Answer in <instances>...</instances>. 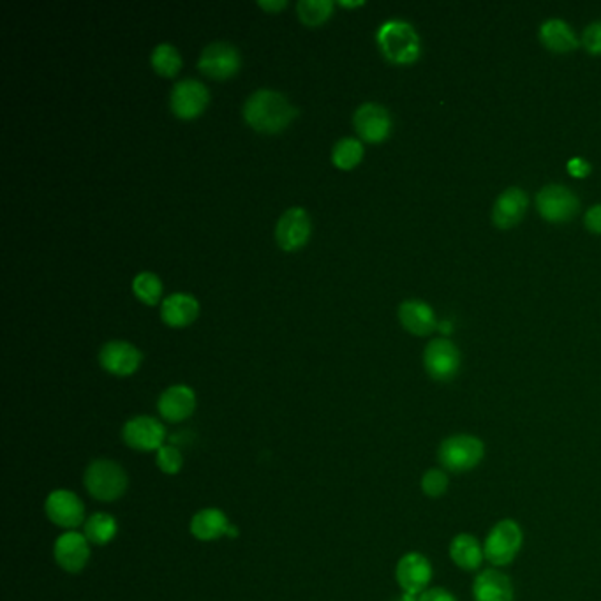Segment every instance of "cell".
Listing matches in <instances>:
<instances>
[{"label":"cell","mask_w":601,"mask_h":601,"mask_svg":"<svg viewBox=\"0 0 601 601\" xmlns=\"http://www.w3.org/2000/svg\"><path fill=\"white\" fill-rule=\"evenodd\" d=\"M332 11H334L332 0H300L297 4V13L301 21L310 27L326 21Z\"/></svg>","instance_id":"obj_29"},{"label":"cell","mask_w":601,"mask_h":601,"mask_svg":"<svg viewBox=\"0 0 601 601\" xmlns=\"http://www.w3.org/2000/svg\"><path fill=\"white\" fill-rule=\"evenodd\" d=\"M423 365L427 374L437 383L452 381L461 368V353L448 339H434L427 344L423 353Z\"/></svg>","instance_id":"obj_8"},{"label":"cell","mask_w":601,"mask_h":601,"mask_svg":"<svg viewBox=\"0 0 601 601\" xmlns=\"http://www.w3.org/2000/svg\"><path fill=\"white\" fill-rule=\"evenodd\" d=\"M363 157V145L360 140L346 136L341 138L332 150V161L341 170H351L355 168Z\"/></svg>","instance_id":"obj_26"},{"label":"cell","mask_w":601,"mask_h":601,"mask_svg":"<svg viewBox=\"0 0 601 601\" xmlns=\"http://www.w3.org/2000/svg\"><path fill=\"white\" fill-rule=\"evenodd\" d=\"M541 217L550 223H568L579 212V198L564 185H546L537 196Z\"/></svg>","instance_id":"obj_12"},{"label":"cell","mask_w":601,"mask_h":601,"mask_svg":"<svg viewBox=\"0 0 601 601\" xmlns=\"http://www.w3.org/2000/svg\"><path fill=\"white\" fill-rule=\"evenodd\" d=\"M448 485H450L448 473L443 468L427 470L420 480L421 492L430 499H437L444 495L448 490Z\"/></svg>","instance_id":"obj_31"},{"label":"cell","mask_w":601,"mask_h":601,"mask_svg":"<svg viewBox=\"0 0 601 601\" xmlns=\"http://www.w3.org/2000/svg\"><path fill=\"white\" fill-rule=\"evenodd\" d=\"M419 601H457V598L444 588H428L419 597Z\"/></svg>","instance_id":"obj_33"},{"label":"cell","mask_w":601,"mask_h":601,"mask_svg":"<svg viewBox=\"0 0 601 601\" xmlns=\"http://www.w3.org/2000/svg\"><path fill=\"white\" fill-rule=\"evenodd\" d=\"M399 319L402 326L413 335H430L436 330V316L428 303L421 300H406L399 307Z\"/></svg>","instance_id":"obj_22"},{"label":"cell","mask_w":601,"mask_h":601,"mask_svg":"<svg viewBox=\"0 0 601 601\" xmlns=\"http://www.w3.org/2000/svg\"><path fill=\"white\" fill-rule=\"evenodd\" d=\"M141 351L125 341H108L99 350L101 367L114 376H131L141 365Z\"/></svg>","instance_id":"obj_15"},{"label":"cell","mask_w":601,"mask_h":601,"mask_svg":"<svg viewBox=\"0 0 601 601\" xmlns=\"http://www.w3.org/2000/svg\"><path fill=\"white\" fill-rule=\"evenodd\" d=\"M241 63V52L235 45L228 41H214L203 48L198 59V69L214 80H226L237 74Z\"/></svg>","instance_id":"obj_9"},{"label":"cell","mask_w":601,"mask_h":601,"mask_svg":"<svg viewBox=\"0 0 601 601\" xmlns=\"http://www.w3.org/2000/svg\"><path fill=\"white\" fill-rule=\"evenodd\" d=\"M339 4L346 5V7H355V5H360L361 2H346V0H341Z\"/></svg>","instance_id":"obj_38"},{"label":"cell","mask_w":601,"mask_h":601,"mask_svg":"<svg viewBox=\"0 0 601 601\" xmlns=\"http://www.w3.org/2000/svg\"><path fill=\"white\" fill-rule=\"evenodd\" d=\"M90 541L80 531H65L54 543V559L65 573L83 571L90 561Z\"/></svg>","instance_id":"obj_13"},{"label":"cell","mask_w":601,"mask_h":601,"mask_svg":"<svg viewBox=\"0 0 601 601\" xmlns=\"http://www.w3.org/2000/svg\"><path fill=\"white\" fill-rule=\"evenodd\" d=\"M471 595L475 601H515L512 579L497 568L483 570L475 577Z\"/></svg>","instance_id":"obj_18"},{"label":"cell","mask_w":601,"mask_h":601,"mask_svg":"<svg viewBox=\"0 0 601 601\" xmlns=\"http://www.w3.org/2000/svg\"><path fill=\"white\" fill-rule=\"evenodd\" d=\"M132 293L145 303L154 305L157 303L163 295V283L161 279L152 272H140L132 279Z\"/></svg>","instance_id":"obj_28"},{"label":"cell","mask_w":601,"mask_h":601,"mask_svg":"<svg viewBox=\"0 0 601 601\" xmlns=\"http://www.w3.org/2000/svg\"><path fill=\"white\" fill-rule=\"evenodd\" d=\"M196 410V394L187 385H172L157 399V411L163 420L181 423L192 417Z\"/></svg>","instance_id":"obj_17"},{"label":"cell","mask_w":601,"mask_h":601,"mask_svg":"<svg viewBox=\"0 0 601 601\" xmlns=\"http://www.w3.org/2000/svg\"><path fill=\"white\" fill-rule=\"evenodd\" d=\"M450 559L462 571H477L485 561L483 543L470 533H461L450 541Z\"/></svg>","instance_id":"obj_21"},{"label":"cell","mask_w":601,"mask_h":601,"mask_svg":"<svg viewBox=\"0 0 601 601\" xmlns=\"http://www.w3.org/2000/svg\"><path fill=\"white\" fill-rule=\"evenodd\" d=\"M150 62L159 74L175 76L182 67L181 52L170 43H161L154 48Z\"/></svg>","instance_id":"obj_27"},{"label":"cell","mask_w":601,"mask_h":601,"mask_svg":"<svg viewBox=\"0 0 601 601\" xmlns=\"http://www.w3.org/2000/svg\"><path fill=\"white\" fill-rule=\"evenodd\" d=\"M310 237V217L305 208L292 207L277 221L275 239L284 250H297Z\"/></svg>","instance_id":"obj_16"},{"label":"cell","mask_w":601,"mask_h":601,"mask_svg":"<svg viewBox=\"0 0 601 601\" xmlns=\"http://www.w3.org/2000/svg\"><path fill=\"white\" fill-rule=\"evenodd\" d=\"M259 5L263 7V9H267L268 13H277V11H281V9H284L286 5H288V2L286 0H259Z\"/></svg>","instance_id":"obj_36"},{"label":"cell","mask_w":601,"mask_h":601,"mask_svg":"<svg viewBox=\"0 0 601 601\" xmlns=\"http://www.w3.org/2000/svg\"><path fill=\"white\" fill-rule=\"evenodd\" d=\"M353 123L363 141L367 143H381L392 132V117L388 110L377 103H363L355 115Z\"/></svg>","instance_id":"obj_14"},{"label":"cell","mask_w":601,"mask_h":601,"mask_svg":"<svg viewBox=\"0 0 601 601\" xmlns=\"http://www.w3.org/2000/svg\"><path fill=\"white\" fill-rule=\"evenodd\" d=\"M524 545V531L513 519H503L495 522L483 541L485 561L494 568H504L512 564L521 554Z\"/></svg>","instance_id":"obj_5"},{"label":"cell","mask_w":601,"mask_h":601,"mask_svg":"<svg viewBox=\"0 0 601 601\" xmlns=\"http://www.w3.org/2000/svg\"><path fill=\"white\" fill-rule=\"evenodd\" d=\"M210 101V92L205 83L194 78H183L177 81L170 92L172 112L179 119H194L201 115Z\"/></svg>","instance_id":"obj_10"},{"label":"cell","mask_w":601,"mask_h":601,"mask_svg":"<svg viewBox=\"0 0 601 601\" xmlns=\"http://www.w3.org/2000/svg\"><path fill=\"white\" fill-rule=\"evenodd\" d=\"M528 194L519 187H510L499 194L494 210L492 221L499 230H510L517 226L528 210Z\"/></svg>","instance_id":"obj_19"},{"label":"cell","mask_w":601,"mask_h":601,"mask_svg":"<svg viewBox=\"0 0 601 601\" xmlns=\"http://www.w3.org/2000/svg\"><path fill=\"white\" fill-rule=\"evenodd\" d=\"M582 45L591 55H601V21H595L586 29Z\"/></svg>","instance_id":"obj_32"},{"label":"cell","mask_w":601,"mask_h":601,"mask_svg":"<svg viewBox=\"0 0 601 601\" xmlns=\"http://www.w3.org/2000/svg\"><path fill=\"white\" fill-rule=\"evenodd\" d=\"M568 172L571 177H577V179H584L591 174V165L580 157H575L568 163Z\"/></svg>","instance_id":"obj_35"},{"label":"cell","mask_w":601,"mask_h":601,"mask_svg":"<svg viewBox=\"0 0 601 601\" xmlns=\"http://www.w3.org/2000/svg\"><path fill=\"white\" fill-rule=\"evenodd\" d=\"M377 47L386 61L394 63H413L421 54L420 38L411 23L402 20L385 21L376 34Z\"/></svg>","instance_id":"obj_3"},{"label":"cell","mask_w":601,"mask_h":601,"mask_svg":"<svg viewBox=\"0 0 601 601\" xmlns=\"http://www.w3.org/2000/svg\"><path fill=\"white\" fill-rule=\"evenodd\" d=\"M199 314V303L190 293H172L161 305V317L166 325L181 328L190 325Z\"/></svg>","instance_id":"obj_23"},{"label":"cell","mask_w":601,"mask_h":601,"mask_svg":"<svg viewBox=\"0 0 601 601\" xmlns=\"http://www.w3.org/2000/svg\"><path fill=\"white\" fill-rule=\"evenodd\" d=\"M232 528L230 519L219 508H203L190 519V535L199 541H216L228 537Z\"/></svg>","instance_id":"obj_20"},{"label":"cell","mask_w":601,"mask_h":601,"mask_svg":"<svg viewBox=\"0 0 601 601\" xmlns=\"http://www.w3.org/2000/svg\"><path fill=\"white\" fill-rule=\"evenodd\" d=\"M584 223H586V228L589 232L601 235V205H595L588 210Z\"/></svg>","instance_id":"obj_34"},{"label":"cell","mask_w":601,"mask_h":601,"mask_svg":"<svg viewBox=\"0 0 601 601\" xmlns=\"http://www.w3.org/2000/svg\"><path fill=\"white\" fill-rule=\"evenodd\" d=\"M241 114L245 122L256 131L279 132L299 115V110L283 92L259 89L245 99Z\"/></svg>","instance_id":"obj_1"},{"label":"cell","mask_w":601,"mask_h":601,"mask_svg":"<svg viewBox=\"0 0 601 601\" xmlns=\"http://www.w3.org/2000/svg\"><path fill=\"white\" fill-rule=\"evenodd\" d=\"M156 466L159 468L161 473L168 477L179 475L183 468V455H182L179 446L175 444H165L156 452Z\"/></svg>","instance_id":"obj_30"},{"label":"cell","mask_w":601,"mask_h":601,"mask_svg":"<svg viewBox=\"0 0 601 601\" xmlns=\"http://www.w3.org/2000/svg\"><path fill=\"white\" fill-rule=\"evenodd\" d=\"M45 513L52 524L65 531H76L87 521L81 497L71 490L57 488L45 501Z\"/></svg>","instance_id":"obj_7"},{"label":"cell","mask_w":601,"mask_h":601,"mask_svg":"<svg viewBox=\"0 0 601 601\" xmlns=\"http://www.w3.org/2000/svg\"><path fill=\"white\" fill-rule=\"evenodd\" d=\"M117 533H119V522L114 515L106 512H97L87 517L83 524V535L92 545H97V546H105L112 543L115 540Z\"/></svg>","instance_id":"obj_25"},{"label":"cell","mask_w":601,"mask_h":601,"mask_svg":"<svg viewBox=\"0 0 601 601\" xmlns=\"http://www.w3.org/2000/svg\"><path fill=\"white\" fill-rule=\"evenodd\" d=\"M541 43L555 54H568L579 47V39L570 25L563 20H548L541 25Z\"/></svg>","instance_id":"obj_24"},{"label":"cell","mask_w":601,"mask_h":601,"mask_svg":"<svg viewBox=\"0 0 601 601\" xmlns=\"http://www.w3.org/2000/svg\"><path fill=\"white\" fill-rule=\"evenodd\" d=\"M83 485L96 501L115 503L127 492L129 477L119 462L96 459L83 473Z\"/></svg>","instance_id":"obj_4"},{"label":"cell","mask_w":601,"mask_h":601,"mask_svg":"<svg viewBox=\"0 0 601 601\" xmlns=\"http://www.w3.org/2000/svg\"><path fill=\"white\" fill-rule=\"evenodd\" d=\"M485 459V443L473 434H453L441 441L437 461L446 473L466 475Z\"/></svg>","instance_id":"obj_2"},{"label":"cell","mask_w":601,"mask_h":601,"mask_svg":"<svg viewBox=\"0 0 601 601\" xmlns=\"http://www.w3.org/2000/svg\"><path fill=\"white\" fill-rule=\"evenodd\" d=\"M122 441L127 448L136 452H157L166 444V428L154 417H132L122 427Z\"/></svg>","instance_id":"obj_6"},{"label":"cell","mask_w":601,"mask_h":601,"mask_svg":"<svg viewBox=\"0 0 601 601\" xmlns=\"http://www.w3.org/2000/svg\"><path fill=\"white\" fill-rule=\"evenodd\" d=\"M395 580L402 593L420 597L430 588L432 564L420 552H408L395 566Z\"/></svg>","instance_id":"obj_11"},{"label":"cell","mask_w":601,"mask_h":601,"mask_svg":"<svg viewBox=\"0 0 601 601\" xmlns=\"http://www.w3.org/2000/svg\"><path fill=\"white\" fill-rule=\"evenodd\" d=\"M239 537V529L232 524V528H230V531H228V538H237Z\"/></svg>","instance_id":"obj_37"}]
</instances>
